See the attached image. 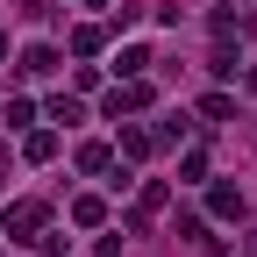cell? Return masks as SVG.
<instances>
[{
	"instance_id": "6da1fadb",
	"label": "cell",
	"mask_w": 257,
	"mask_h": 257,
	"mask_svg": "<svg viewBox=\"0 0 257 257\" xmlns=\"http://www.w3.org/2000/svg\"><path fill=\"white\" fill-rule=\"evenodd\" d=\"M43 221H50V207H43V200H15V207H8V236H15V243H29Z\"/></svg>"
},
{
	"instance_id": "7a4b0ae2",
	"label": "cell",
	"mask_w": 257,
	"mask_h": 257,
	"mask_svg": "<svg viewBox=\"0 0 257 257\" xmlns=\"http://www.w3.org/2000/svg\"><path fill=\"white\" fill-rule=\"evenodd\" d=\"M22 157H29V165H50V157H57V128H29Z\"/></svg>"
},
{
	"instance_id": "3957f363",
	"label": "cell",
	"mask_w": 257,
	"mask_h": 257,
	"mask_svg": "<svg viewBox=\"0 0 257 257\" xmlns=\"http://www.w3.org/2000/svg\"><path fill=\"white\" fill-rule=\"evenodd\" d=\"M207 207H214V221H236V214H243V193H236V186H214Z\"/></svg>"
},
{
	"instance_id": "277c9868",
	"label": "cell",
	"mask_w": 257,
	"mask_h": 257,
	"mask_svg": "<svg viewBox=\"0 0 257 257\" xmlns=\"http://www.w3.org/2000/svg\"><path fill=\"white\" fill-rule=\"evenodd\" d=\"M79 172L93 179V172H114V150L107 143H79Z\"/></svg>"
},
{
	"instance_id": "5b68a950",
	"label": "cell",
	"mask_w": 257,
	"mask_h": 257,
	"mask_svg": "<svg viewBox=\"0 0 257 257\" xmlns=\"http://www.w3.org/2000/svg\"><path fill=\"white\" fill-rule=\"evenodd\" d=\"M22 72H36V79L57 72V50H50V43H29V50H22Z\"/></svg>"
},
{
	"instance_id": "8992f818",
	"label": "cell",
	"mask_w": 257,
	"mask_h": 257,
	"mask_svg": "<svg viewBox=\"0 0 257 257\" xmlns=\"http://www.w3.org/2000/svg\"><path fill=\"white\" fill-rule=\"evenodd\" d=\"M157 150V136H150V128H136V121H128L121 128V157H150Z\"/></svg>"
},
{
	"instance_id": "52a82bcc",
	"label": "cell",
	"mask_w": 257,
	"mask_h": 257,
	"mask_svg": "<svg viewBox=\"0 0 257 257\" xmlns=\"http://www.w3.org/2000/svg\"><path fill=\"white\" fill-rule=\"evenodd\" d=\"M165 207V186H143V200H136V221H128V229H150V214Z\"/></svg>"
},
{
	"instance_id": "ba28073f",
	"label": "cell",
	"mask_w": 257,
	"mask_h": 257,
	"mask_svg": "<svg viewBox=\"0 0 257 257\" xmlns=\"http://www.w3.org/2000/svg\"><path fill=\"white\" fill-rule=\"evenodd\" d=\"M179 236H186L193 250H214V236H207V221H200V214H179Z\"/></svg>"
},
{
	"instance_id": "9c48e42d",
	"label": "cell",
	"mask_w": 257,
	"mask_h": 257,
	"mask_svg": "<svg viewBox=\"0 0 257 257\" xmlns=\"http://www.w3.org/2000/svg\"><path fill=\"white\" fill-rule=\"evenodd\" d=\"M143 100H150V86H121V93H114V100H107V114H114V121H121V114H128V107H143Z\"/></svg>"
},
{
	"instance_id": "30bf717a",
	"label": "cell",
	"mask_w": 257,
	"mask_h": 257,
	"mask_svg": "<svg viewBox=\"0 0 257 257\" xmlns=\"http://www.w3.org/2000/svg\"><path fill=\"white\" fill-rule=\"evenodd\" d=\"M72 221H79V229H100V221H107V207L86 193V200H72Z\"/></svg>"
},
{
	"instance_id": "8fae6325",
	"label": "cell",
	"mask_w": 257,
	"mask_h": 257,
	"mask_svg": "<svg viewBox=\"0 0 257 257\" xmlns=\"http://www.w3.org/2000/svg\"><path fill=\"white\" fill-rule=\"evenodd\" d=\"M79 114H86V107H79V100H72V93H57V100H50V121H64V128H72V121H79Z\"/></svg>"
},
{
	"instance_id": "7c38bea8",
	"label": "cell",
	"mask_w": 257,
	"mask_h": 257,
	"mask_svg": "<svg viewBox=\"0 0 257 257\" xmlns=\"http://www.w3.org/2000/svg\"><path fill=\"white\" fill-rule=\"evenodd\" d=\"M200 114H207V121H229V114H236V100H229V93H207Z\"/></svg>"
},
{
	"instance_id": "4fadbf2b",
	"label": "cell",
	"mask_w": 257,
	"mask_h": 257,
	"mask_svg": "<svg viewBox=\"0 0 257 257\" xmlns=\"http://www.w3.org/2000/svg\"><path fill=\"white\" fill-rule=\"evenodd\" d=\"M0 186H8V143H0Z\"/></svg>"
},
{
	"instance_id": "5bb4252c",
	"label": "cell",
	"mask_w": 257,
	"mask_h": 257,
	"mask_svg": "<svg viewBox=\"0 0 257 257\" xmlns=\"http://www.w3.org/2000/svg\"><path fill=\"white\" fill-rule=\"evenodd\" d=\"M86 8H107V0H86Z\"/></svg>"
},
{
	"instance_id": "9a60e30c",
	"label": "cell",
	"mask_w": 257,
	"mask_h": 257,
	"mask_svg": "<svg viewBox=\"0 0 257 257\" xmlns=\"http://www.w3.org/2000/svg\"><path fill=\"white\" fill-rule=\"evenodd\" d=\"M250 257H257V236H250Z\"/></svg>"
}]
</instances>
